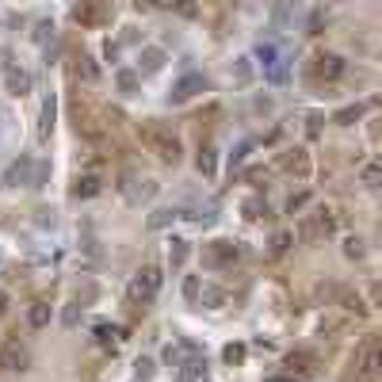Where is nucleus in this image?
I'll return each mask as SVG.
<instances>
[{
    "label": "nucleus",
    "mask_w": 382,
    "mask_h": 382,
    "mask_svg": "<svg viewBox=\"0 0 382 382\" xmlns=\"http://www.w3.org/2000/svg\"><path fill=\"white\" fill-rule=\"evenodd\" d=\"M138 138H142V145L161 161V165H180L184 145H180V138H176L172 126H165V123H157V119H149V123L138 126Z\"/></svg>",
    "instance_id": "obj_1"
},
{
    "label": "nucleus",
    "mask_w": 382,
    "mask_h": 382,
    "mask_svg": "<svg viewBox=\"0 0 382 382\" xmlns=\"http://www.w3.org/2000/svg\"><path fill=\"white\" fill-rule=\"evenodd\" d=\"M69 119H73V130H77L88 145H96V149H111L108 123L92 111V103H85L80 96H73V100H69Z\"/></svg>",
    "instance_id": "obj_2"
},
{
    "label": "nucleus",
    "mask_w": 382,
    "mask_h": 382,
    "mask_svg": "<svg viewBox=\"0 0 382 382\" xmlns=\"http://www.w3.org/2000/svg\"><path fill=\"white\" fill-rule=\"evenodd\" d=\"M241 260H245V245H241V241L218 237V241H207V245H203V267L226 272V267L241 264Z\"/></svg>",
    "instance_id": "obj_3"
},
{
    "label": "nucleus",
    "mask_w": 382,
    "mask_h": 382,
    "mask_svg": "<svg viewBox=\"0 0 382 382\" xmlns=\"http://www.w3.org/2000/svg\"><path fill=\"white\" fill-rule=\"evenodd\" d=\"M161 283H165V272H161L157 264H145L142 272L130 279V287H126V302L130 306H145V302H153L157 298V291H161Z\"/></svg>",
    "instance_id": "obj_4"
},
{
    "label": "nucleus",
    "mask_w": 382,
    "mask_h": 382,
    "mask_svg": "<svg viewBox=\"0 0 382 382\" xmlns=\"http://www.w3.org/2000/svg\"><path fill=\"white\" fill-rule=\"evenodd\" d=\"M111 15H115V0H77V4H73V23L85 27V31L108 27Z\"/></svg>",
    "instance_id": "obj_5"
},
{
    "label": "nucleus",
    "mask_w": 382,
    "mask_h": 382,
    "mask_svg": "<svg viewBox=\"0 0 382 382\" xmlns=\"http://www.w3.org/2000/svg\"><path fill=\"white\" fill-rule=\"evenodd\" d=\"M31 367V348L27 340L20 337V329L8 332V340L0 344V379L4 375H20V371Z\"/></svg>",
    "instance_id": "obj_6"
},
{
    "label": "nucleus",
    "mask_w": 382,
    "mask_h": 382,
    "mask_svg": "<svg viewBox=\"0 0 382 382\" xmlns=\"http://www.w3.org/2000/svg\"><path fill=\"white\" fill-rule=\"evenodd\" d=\"M352 371L363 382H379V332H367L352 352Z\"/></svg>",
    "instance_id": "obj_7"
},
{
    "label": "nucleus",
    "mask_w": 382,
    "mask_h": 382,
    "mask_svg": "<svg viewBox=\"0 0 382 382\" xmlns=\"http://www.w3.org/2000/svg\"><path fill=\"white\" fill-rule=\"evenodd\" d=\"M337 210L332 207H321L318 214H310V218H302L298 222V237L306 241V245H318V241H325V237H332L337 233Z\"/></svg>",
    "instance_id": "obj_8"
},
{
    "label": "nucleus",
    "mask_w": 382,
    "mask_h": 382,
    "mask_svg": "<svg viewBox=\"0 0 382 382\" xmlns=\"http://www.w3.org/2000/svg\"><path fill=\"white\" fill-rule=\"evenodd\" d=\"M344 69H348V61L340 58V54H332V50H318L310 58V65H306V73H310V80H340L344 77Z\"/></svg>",
    "instance_id": "obj_9"
},
{
    "label": "nucleus",
    "mask_w": 382,
    "mask_h": 382,
    "mask_svg": "<svg viewBox=\"0 0 382 382\" xmlns=\"http://www.w3.org/2000/svg\"><path fill=\"white\" fill-rule=\"evenodd\" d=\"M275 165H279V172L295 176V180H310V172H314V161H310V153H306L302 145H295V149H283Z\"/></svg>",
    "instance_id": "obj_10"
},
{
    "label": "nucleus",
    "mask_w": 382,
    "mask_h": 382,
    "mask_svg": "<svg viewBox=\"0 0 382 382\" xmlns=\"http://www.w3.org/2000/svg\"><path fill=\"white\" fill-rule=\"evenodd\" d=\"M207 77L203 73H188V77H180L172 85V92H168V103H188V100H195L199 92H207Z\"/></svg>",
    "instance_id": "obj_11"
},
{
    "label": "nucleus",
    "mask_w": 382,
    "mask_h": 382,
    "mask_svg": "<svg viewBox=\"0 0 382 382\" xmlns=\"http://www.w3.org/2000/svg\"><path fill=\"white\" fill-rule=\"evenodd\" d=\"M4 188H20V184H35V157L31 153H23L20 161H12V165L4 168Z\"/></svg>",
    "instance_id": "obj_12"
},
{
    "label": "nucleus",
    "mask_w": 382,
    "mask_h": 382,
    "mask_svg": "<svg viewBox=\"0 0 382 382\" xmlns=\"http://www.w3.org/2000/svg\"><path fill=\"white\" fill-rule=\"evenodd\" d=\"M103 191V176L100 172H77L69 184V195L73 199H96Z\"/></svg>",
    "instance_id": "obj_13"
},
{
    "label": "nucleus",
    "mask_w": 382,
    "mask_h": 382,
    "mask_svg": "<svg viewBox=\"0 0 382 382\" xmlns=\"http://www.w3.org/2000/svg\"><path fill=\"white\" fill-rule=\"evenodd\" d=\"M283 367H287L291 382H295V379H310L314 371H318V355H314V352H291L287 360H283Z\"/></svg>",
    "instance_id": "obj_14"
},
{
    "label": "nucleus",
    "mask_w": 382,
    "mask_h": 382,
    "mask_svg": "<svg viewBox=\"0 0 382 382\" xmlns=\"http://www.w3.org/2000/svg\"><path fill=\"white\" fill-rule=\"evenodd\" d=\"M54 123H58V96L50 92V96L43 100V111H38V142H43V145H50Z\"/></svg>",
    "instance_id": "obj_15"
},
{
    "label": "nucleus",
    "mask_w": 382,
    "mask_h": 382,
    "mask_svg": "<svg viewBox=\"0 0 382 382\" xmlns=\"http://www.w3.org/2000/svg\"><path fill=\"white\" fill-rule=\"evenodd\" d=\"M165 69V50L161 46H142L138 50V77H153Z\"/></svg>",
    "instance_id": "obj_16"
},
{
    "label": "nucleus",
    "mask_w": 382,
    "mask_h": 382,
    "mask_svg": "<svg viewBox=\"0 0 382 382\" xmlns=\"http://www.w3.org/2000/svg\"><path fill=\"white\" fill-rule=\"evenodd\" d=\"M73 77H77V80H85V85H96V80H100V65H96L92 54H85V50H80L77 58H73Z\"/></svg>",
    "instance_id": "obj_17"
},
{
    "label": "nucleus",
    "mask_w": 382,
    "mask_h": 382,
    "mask_svg": "<svg viewBox=\"0 0 382 382\" xmlns=\"http://www.w3.org/2000/svg\"><path fill=\"white\" fill-rule=\"evenodd\" d=\"M31 85H35V80H31V73H27V69H15V65H12V69L4 73V88H8V96H20V100H23V96L31 92Z\"/></svg>",
    "instance_id": "obj_18"
},
{
    "label": "nucleus",
    "mask_w": 382,
    "mask_h": 382,
    "mask_svg": "<svg viewBox=\"0 0 382 382\" xmlns=\"http://www.w3.org/2000/svg\"><path fill=\"white\" fill-rule=\"evenodd\" d=\"M203 367H207V363H203L199 355H188V360L176 367V382H199L203 379Z\"/></svg>",
    "instance_id": "obj_19"
},
{
    "label": "nucleus",
    "mask_w": 382,
    "mask_h": 382,
    "mask_svg": "<svg viewBox=\"0 0 382 382\" xmlns=\"http://www.w3.org/2000/svg\"><path fill=\"white\" fill-rule=\"evenodd\" d=\"M195 168H199L203 176H214L218 157H214V145H210V142H203V145H199V153H195Z\"/></svg>",
    "instance_id": "obj_20"
},
{
    "label": "nucleus",
    "mask_w": 382,
    "mask_h": 382,
    "mask_svg": "<svg viewBox=\"0 0 382 382\" xmlns=\"http://www.w3.org/2000/svg\"><path fill=\"white\" fill-rule=\"evenodd\" d=\"M363 111H367V103H348V108H340L337 115H332V123L337 126H355L363 119Z\"/></svg>",
    "instance_id": "obj_21"
},
{
    "label": "nucleus",
    "mask_w": 382,
    "mask_h": 382,
    "mask_svg": "<svg viewBox=\"0 0 382 382\" xmlns=\"http://www.w3.org/2000/svg\"><path fill=\"white\" fill-rule=\"evenodd\" d=\"M115 88L123 96H134L138 88H142V77H138V69H119L115 73Z\"/></svg>",
    "instance_id": "obj_22"
},
{
    "label": "nucleus",
    "mask_w": 382,
    "mask_h": 382,
    "mask_svg": "<svg viewBox=\"0 0 382 382\" xmlns=\"http://www.w3.org/2000/svg\"><path fill=\"white\" fill-rule=\"evenodd\" d=\"M27 321H31V329H46V325H50V306H46V302H31Z\"/></svg>",
    "instance_id": "obj_23"
},
{
    "label": "nucleus",
    "mask_w": 382,
    "mask_h": 382,
    "mask_svg": "<svg viewBox=\"0 0 382 382\" xmlns=\"http://www.w3.org/2000/svg\"><path fill=\"white\" fill-rule=\"evenodd\" d=\"M188 355H195V352H191V344H168V348H165V363H168L172 371L180 367V363L188 360Z\"/></svg>",
    "instance_id": "obj_24"
},
{
    "label": "nucleus",
    "mask_w": 382,
    "mask_h": 382,
    "mask_svg": "<svg viewBox=\"0 0 382 382\" xmlns=\"http://www.w3.org/2000/svg\"><path fill=\"white\" fill-rule=\"evenodd\" d=\"M176 218H180V210H172V207H161V210H153L149 214V230H165V226H172Z\"/></svg>",
    "instance_id": "obj_25"
},
{
    "label": "nucleus",
    "mask_w": 382,
    "mask_h": 382,
    "mask_svg": "<svg viewBox=\"0 0 382 382\" xmlns=\"http://www.w3.org/2000/svg\"><path fill=\"white\" fill-rule=\"evenodd\" d=\"M188 256H191L188 241H172V249H168V264H172V267H184V264H188Z\"/></svg>",
    "instance_id": "obj_26"
},
{
    "label": "nucleus",
    "mask_w": 382,
    "mask_h": 382,
    "mask_svg": "<svg viewBox=\"0 0 382 382\" xmlns=\"http://www.w3.org/2000/svg\"><path fill=\"white\" fill-rule=\"evenodd\" d=\"M245 218H253V222H260V218H267V203L260 199V195H253V199H245Z\"/></svg>",
    "instance_id": "obj_27"
},
{
    "label": "nucleus",
    "mask_w": 382,
    "mask_h": 382,
    "mask_svg": "<svg viewBox=\"0 0 382 382\" xmlns=\"http://www.w3.org/2000/svg\"><path fill=\"white\" fill-rule=\"evenodd\" d=\"M222 302H226V291H218V287H203V291H199V306H210V310H218Z\"/></svg>",
    "instance_id": "obj_28"
},
{
    "label": "nucleus",
    "mask_w": 382,
    "mask_h": 382,
    "mask_svg": "<svg viewBox=\"0 0 382 382\" xmlns=\"http://www.w3.org/2000/svg\"><path fill=\"white\" fill-rule=\"evenodd\" d=\"M153 375H157V363H153L149 355H142V360L134 363V379L138 382H153Z\"/></svg>",
    "instance_id": "obj_29"
},
{
    "label": "nucleus",
    "mask_w": 382,
    "mask_h": 382,
    "mask_svg": "<svg viewBox=\"0 0 382 382\" xmlns=\"http://www.w3.org/2000/svg\"><path fill=\"white\" fill-rule=\"evenodd\" d=\"M245 355H249V348H245V344H226L222 360L230 363V367H241V363H245Z\"/></svg>",
    "instance_id": "obj_30"
},
{
    "label": "nucleus",
    "mask_w": 382,
    "mask_h": 382,
    "mask_svg": "<svg viewBox=\"0 0 382 382\" xmlns=\"http://www.w3.org/2000/svg\"><path fill=\"white\" fill-rule=\"evenodd\" d=\"M138 12H172V0H134Z\"/></svg>",
    "instance_id": "obj_31"
},
{
    "label": "nucleus",
    "mask_w": 382,
    "mask_h": 382,
    "mask_svg": "<svg viewBox=\"0 0 382 382\" xmlns=\"http://www.w3.org/2000/svg\"><path fill=\"white\" fill-rule=\"evenodd\" d=\"M199 291H203L199 275H188V279H184V298H188L191 306H199Z\"/></svg>",
    "instance_id": "obj_32"
},
{
    "label": "nucleus",
    "mask_w": 382,
    "mask_h": 382,
    "mask_svg": "<svg viewBox=\"0 0 382 382\" xmlns=\"http://www.w3.org/2000/svg\"><path fill=\"white\" fill-rule=\"evenodd\" d=\"M172 12L184 15V20H195V15H199V4H195V0H172Z\"/></svg>",
    "instance_id": "obj_33"
},
{
    "label": "nucleus",
    "mask_w": 382,
    "mask_h": 382,
    "mask_svg": "<svg viewBox=\"0 0 382 382\" xmlns=\"http://www.w3.org/2000/svg\"><path fill=\"white\" fill-rule=\"evenodd\" d=\"M291 241H295V237H291L287 230H279V233H275V237H272V256H283V253H287V249H291Z\"/></svg>",
    "instance_id": "obj_34"
},
{
    "label": "nucleus",
    "mask_w": 382,
    "mask_h": 382,
    "mask_svg": "<svg viewBox=\"0 0 382 382\" xmlns=\"http://www.w3.org/2000/svg\"><path fill=\"white\" fill-rule=\"evenodd\" d=\"M80 314H85V306H80V302H69V306H65V314H61L65 329H73V325L80 321Z\"/></svg>",
    "instance_id": "obj_35"
},
{
    "label": "nucleus",
    "mask_w": 382,
    "mask_h": 382,
    "mask_svg": "<svg viewBox=\"0 0 382 382\" xmlns=\"http://www.w3.org/2000/svg\"><path fill=\"white\" fill-rule=\"evenodd\" d=\"M306 203H310V191H298V195H291V199H287V214H298V210H302Z\"/></svg>",
    "instance_id": "obj_36"
},
{
    "label": "nucleus",
    "mask_w": 382,
    "mask_h": 382,
    "mask_svg": "<svg viewBox=\"0 0 382 382\" xmlns=\"http://www.w3.org/2000/svg\"><path fill=\"white\" fill-rule=\"evenodd\" d=\"M115 337H119L115 325H100V329H96V340H100V344H115Z\"/></svg>",
    "instance_id": "obj_37"
},
{
    "label": "nucleus",
    "mask_w": 382,
    "mask_h": 382,
    "mask_svg": "<svg viewBox=\"0 0 382 382\" xmlns=\"http://www.w3.org/2000/svg\"><path fill=\"white\" fill-rule=\"evenodd\" d=\"M344 256H348V260H360V256H363V241H360V237H348V241H344Z\"/></svg>",
    "instance_id": "obj_38"
},
{
    "label": "nucleus",
    "mask_w": 382,
    "mask_h": 382,
    "mask_svg": "<svg viewBox=\"0 0 382 382\" xmlns=\"http://www.w3.org/2000/svg\"><path fill=\"white\" fill-rule=\"evenodd\" d=\"M379 176H382V172H379V165H363V184H367L371 191L379 188Z\"/></svg>",
    "instance_id": "obj_39"
},
{
    "label": "nucleus",
    "mask_w": 382,
    "mask_h": 382,
    "mask_svg": "<svg viewBox=\"0 0 382 382\" xmlns=\"http://www.w3.org/2000/svg\"><path fill=\"white\" fill-rule=\"evenodd\" d=\"M253 145H256V142H241V145H237V153H233V157H230V165H233V168H237V165H241V161H245V157H249V153H253Z\"/></svg>",
    "instance_id": "obj_40"
},
{
    "label": "nucleus",
    "mask_w": 382,
    "mask_h": 382,
    "mask_svg": "<svg viewBox=\"0 0 382 382\" xmlns=\"http://www.w3.org/2000/svg\"><path fill=\"white\" fill-rule=\"evenodd\" d=\"M35 38H38V43H46V38H50V43H54V23H38Z\"/></svg>",
    "instance_id": "obj_41"
},
{
    "label": "nucleus",
    "mask_w": 382,
    "mask_h": 382,
    "mask_svg": "<svg viewBox=\"0 0 382 382\" xmlns=\"http://www.w3.org/2000/svg\"><path fill=\"white\" fill-rule=\"evenodd\" d=\"M260 180H267L264 168H249V184H253V188H260Z\"/></svg>",
    "instance_id": "obj_42"
},
{
    "label": "nucleus",
    "mask_w": 382,
    "mask_h": 382,
    "mask_svg": "<svg viewBox=\"0 0 382 382\" xmlns=\"http://www.w3.org/2000/svg\"><path fill=\"white\" fill-rule=\"evenodd\" d=\"M249 77H253V65H249V58H245L237 65V80H249Z\"/></svg>",
    "instance_id": "obj_43"
},
{
    "label": "nucleus",
    "mask_w": 382,
    "mask_h": 382,
    "mask_svg": "<svg viewBox=\"0 0 382 382\" xmlns=\"http://www.w3.org/2000/svg\"><path fill=\"white\" fill-rule=\"evenodd\" d=\"M306 130H310V138H318L321 134V115H310V126Z\"/></svg>",
    "instance_id": "obj_44"
},
{
    "label": "nucleus",
    "mask_w": 382,
    "mask_h": 382,
    "mask_svg": "<svg viewBox=\"0 0 382 382\" xmlns=\"http://www.w3.org/2000/svg\"><path fill=\"white\" fill-rule=\"evenodd\" d=\"M310 35H321V12L310 15Z\"/></svg>",
    "instance_id": "obj_45"
},
{
    "label": "nucleus",
    "mask_w": 382,
    "mask_h": 382,
    "mask_svg": "<svg viewBox=\"0 0 382 382\" xmlns=\"http://www.w3.org/2000/svg\"><path fill=\"white\" fill-rule=\"evenodd\" d=\"M4 314H8V295L0 291V318H4Z\"/></svg>",
    "instance_id": "obj_46"
},
{
    "label": "nucleus",
    "mask_w": 382,
    "mask_h": 382,
    "mask_svg": "<svg viewBox=\"0 0 382 382\" xmlns=\"http://www.w3.org/2000/svg\"><path fill=\"white\" fill-rule=\"evenodd\" d=\"M272 382H291V379H272Z\"/></svg>",
    "instance_id": "obj_47"
}]
</instances>
